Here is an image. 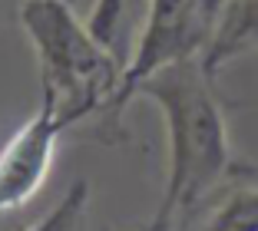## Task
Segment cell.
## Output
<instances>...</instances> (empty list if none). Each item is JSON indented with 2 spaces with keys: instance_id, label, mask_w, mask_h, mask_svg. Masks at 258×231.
I'll use <instances>...</instances> for the list:
<instances>
[{
  "instance_id": "cell-3",
  "label": "cell",
  "mask_w": 258,
  "mask_h": 231,
  "mask_svg": "<svg viewBox=\"0 0 258 231\" xmlns=\"http://www.w3.org/2000/svg\"><path fill=\"white\" fill-rule=\"evenodd\" d=\"M225 7L228 0H149L143 14V33H139L136 50L122 69L119 90L106 109V119L113 126L119 122L126 103L136 96L139 83L149 80L156 69L175 60L202 56L219 30Z\"/></svg>"
},
{
  "instance_id": "cell-5",
  "label": "cell",
  "mask_w": 258,
  "mask_h": 231,
  "mask_svg": "<svg viewBox=\"0 0 258 231\" xmlns=\"http://www.w3.org/2000/svg\"><path fill=\"white\" fill-rule=\"evenodd\" d=\"M248 50H258V0H228L219 30L202 53V66L215 76L228 60Z\"/></svg>"
},
{
  "instance_id": "cell-4",
  "label": "cell",
  "mask_w": 258,
  "mask_h": 231,
  "mask_svg": "<svg viewBox=\"0 0 258 231\" xmlns=\"http://www.w3.org/2000/svg\"><path fill=\"white\" fill-rule=\"evenodd\" d=\"M67 129L70 126L63 122L56 106L40 99L37 116L23 122L0 149V211L23 208L43 188L53 165L56 142Z\"/></svg>"
},
{
  "instance_id": "cell-1",
  "label": "cell",
  "mask_w": 258,
  "mask_h": 231,
  "mask_svg": "<svg viewBox=\"0 0 258 231\" xmlns=\"http://www.w3.org/2000/svg\"><path fill=\"white\" fill-rule=\"evenodd\" d=\"M136 96L159 103L169 122V182L159 208L143 231H172L189 218L225 175H235L222 103L202 56L175 60L139 83Z\"/></svg>"
},
{
  "instance_id": "cell-6",
  "label": "cell",
  "mask_w": 258,
  "mask_h": 231,
  "mask_svg": "<svg viewBox=\"0 0 258 231\" xmlns=\"http://www.w3.org/2000/svg\"><path fill=\"white\" fill-rule=\"evenodd\" d=\"M205 231H258V169L242 165V185L212 211Z\"/></svg>"
},
{
  "instance_id": "cell-8",
  "label": "cell",
  "mask_w": 258,
  "mask_h": 231,
  "mask_svg": "<svg viewBox=\"0 0 258 231\" xmlns=\"http://www.w3.org/2000/svg\"><path fill=\"white\" fill-rule=\"evenodd\" d=\"M0 4H4V0H0ZM20 4H23V0H20ZM70 4H76V0H70Z\"/></svg>"
},
{
  "instance_id": "cell-7",
  "label": "cell",
  "mask_w": 258,
  "mask_h": 231,
  "mask_svg": "<svg viewBox=\"0 0 258 231\" xmlns=\"http://www.w3.org/2000/svg\"><path fill=\"white\" fill-rule=\"evenodd\" d=\"M86 198H90V182L76 179L73 185L67 188V195L60 198V205H53L40 221L27 224V228H20V231H73L76 224H80V218H83V211H86Z\"/></svg>"
},
{
  "instance_id": "cell-2",
  "label": "cell",
  "mask_w": 258,
  "mask_h": 231,
  "mask_svg": "<svg viewBox=\"0 0 258 231\" xmlns=\"http://www.w3.org/2000/svg\"><path fill=\"white\" fill-rule=\"evenodd\" d=\"M20 27L27 30L40 63V90L67 126L109 109L126 63L109 50L90 23L80 20L70 0H23Z\"/></svg>"
}]
</instances>
